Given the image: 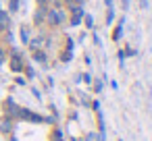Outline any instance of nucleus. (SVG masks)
<instances>
[{
    "label": "nucleus",
    "instance_id": "nucleus-1",
    "mask_svg": "<svg viewBox=\"0 0 152 141\" xmlns=\"http://www.w3.org/2000/svg\"><path fill=\"white\" fill-rule=\"evenodd\" d=\"M17 118H23V120H29V122H42V120H44L40 114H36V112H29V110H21V108H19V114H17Z\"/></svg>",
    "mask_w": 152,
    "mask_h": 141
},
{
    "label": "nucleus",
    "instance_id": "nucleus-2",
    "mask_svg": "<svg viewBox=\"0 0 152 141\" xmlns=\"http://www.w3.org/2000/svg\"><path fill=\"white\" fill-rule=\"evenodd\" d=\"M4 25H7V15H4V13H0V29H2Z\"/></svg>",
    "mask_w": 152,
    "mask_h": 141
},
{
    "label": "nucleus",
    "instance_id": "nucleus-3",
    "mask_svg": "<svg viewBox=\"0 0 152 141\" xmlns=\"http://www.w3.org/2000/svg\"><path fill=\"white\" fill-rule=\"evenodd\" d=\"M13 69H15V71H19V69H21V62H19V58H13Z\"/></svg>",
    "mask_w": 152,
    "mask_h": 141
},
{
    "label": "nucleus",
    "instance_id": "nucleus-4",
    "mask_svg": "<svg viewBox=\"0 0 152 141\" xmlns=\"http://www.w3.org/2000/svg\"><path fill=\"white\" fill-rule=\"evenodd\" d=\"M2 131H11V122H9V120L2 122Z\"/></svg>",
    "mask_w": 152,
    "mask_h": 141
},
{
    "label": "nucleus",
    "instance_id": "nucleus-5",
    "mask_svg": "<svg viewBox=\"0 0 152 141\" xmlns=\"http://www.w3.org/2000/svg\"><path fill=\"white\" fill-rule=\"evenodd\" d=\"M2 58H4V54H2V52H0V62H2Z\"/></svg>",
    "mask_w": 152,
    "mask_h": 141
}]
</instances>
